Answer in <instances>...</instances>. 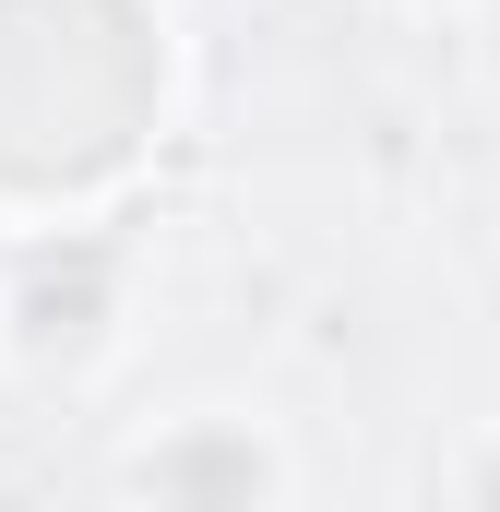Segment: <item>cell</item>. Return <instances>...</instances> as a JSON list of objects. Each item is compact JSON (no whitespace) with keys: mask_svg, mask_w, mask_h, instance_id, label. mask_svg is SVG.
<instances>
[{"mask_svg":"<svg viewBox=\"0 0 500 512\" xmlns=\"http://www.w3.org/2000/svg\"><path fill=\"white\" fill-rule=\"evenodd\" d=\"M179 108L167 0H0V215L84 227L120 203Z\"/></svg>","mask_w":500,"mask_h":512,"instance_id":"1","label":"cell"},{"mask_svg":"<svg viewBox=\"0 0 500 512\" xmlns=\"http://www.w3.org/2000/svg\"><path fill=\"white\" fill-rule=\"evenodd\" d=\"M108 489L239 512V501H286V489H298V453H286L262 417H239V405H179V417H155L120 465H108Z\"/></svg>","mask_w":500,"mask_h":512,"instance_id":"2","label":"cell"},{"mask_svg":"<svg viewBox=\"0 0 500 512\" xmlns=\"http://www.w3.org/2000/svg\"><path fill=\"white\" fill-rule=\"evenodd\" d=\"M381 12H417V24H429V12H477V0H381Z\"/></svg>","mask_w":500,"mask_h":512,"instance_id":"3","label":"cell"}]
</instances>
